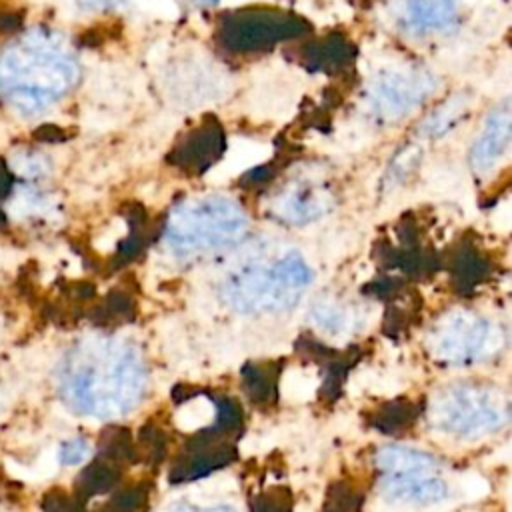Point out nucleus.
Listing matches in <instances>:
<instances>
[{"label":"nucleus","instance_id":"f257e3e1","mask_svg":"<svg viewBox=\"0 0 512 512\" xmlns=\"http://www.w3.org/2000/svg\"><path fill=\"white\" fill-rule=\"evenodd\" d=\"M80 78L64 42L34 30L0 56V94L22 114H36L60 100Z\"/></svg>","mask_w":512,"mask_h":512},{"label":"nucleus","instance_id":"f03ea898","mask_svg":"<svg viewBox=\"0 0 512 512\" xmlns=\"http://www.w3.org/2000/svg\"><path fill=\"white\" fill-rule=\"evenodd\" d=\"M248 214L224 194H204L178 202L164 224L162 244L178 258L238 244L248 232Z\"/></svg>","mask_w":512,"mask_h":512},{"label":"nucleus","instance_id":"7ed1b4c3","mask_svg":"<svg viewBox=\"0 0 512 512\" xmlns=\"http://www.w3.org/2000/svg\"><path fill=\"white\" fill-rule=\"evenodd\" d=\"M312 270L298 250H282L238 268L226 282L228 300L242 310H272L292 304L310 284Z\"/></svg>","mask_w":512,"mask_h":512},{"label":"nucleus","instance_id":"20e7f679","mask_svg":"<svg viewBox=\"0 0 512 512\" xmlns=\"http://www.w3.org/2000/svg\"><path fill=\"white\" fill-rule=\"evenodd\" d=\"M434 88L436 78L426 68L392 66L374 74L368 86V104L376 116L394 122L416 110Z\"/></svg>","mask_w":512,"mask_h":512},{"label":"nucleus","instance_id":"39448f33","mask_svg":"<svg viewBox=\"0 0 512 512\" xmlns=\"http://www.w3.org/2000/svg\"><path fill=\"white\" fill-rule=\"evenodd\" d=\"M334 206V196L330 190L318 182H294L282 188L270 202V212L274 218L292 224L304 226L324 214Z\"/></svg>","mask_w":512,"mask_h":512},{"label":"nucleus","instance_id":"423d86ee","mask_svg":"<svg viewBox=\"0 0 512 512\" xmlns=\"http://www.w3.org/2000/svg\"><path fill=\"white\" fill-rule=\"evenodd\" d=\"M234 458L236 450L230 440L216 438L204 430L196 434L174 460L170 468V482H188L208 476L214 470L228 466Z\"/></svg>","mask_w":512,"mask_h":512},{"label":"nucleus","instance_id":"0eeeda50","mask_svg":"<svg viewBox=\"0 0 512 512\" xmlns=\"http://www.w3.org/2000/svg\"><path fill=\"white\" fill-rule=\"evenodd\" d=\"M396 22L410 36L450 32L458 24L456 0H400Z\"/></svg>","mask_w":512,"mask_h":512},{"label":"nucleus","instance_id":"6e6552de","mask_svg":"<svg viewBox=\"0 0 512 512\" xmlns=\"http://www.w3.org/2000/svg\"><path fill=\"white\" fill-rule=\"evenodd\" d=\"M512 138V112L508 102L496 106L484 120L470 148V164L476 172L492 170L508 152Z\"/></svg>","mask_w":512,"mask_h":512},{"label":"nucleus","instance_id":"1a4fd4ad","mask_svg":"<svg viewBox=\"0 0 512 512\" xmlns=\"http://www.w3.org/2000/svg\"><path fill=\"white\" fill-rule=\"evenodd\" d=\"M120 478H122V470L118 464L98 458L80 472V476L76 480L74 500L78 504H82L96 494H104V492L112 490L120 482Z\"/></svg>","mask_w":512,"mask_h":512},{"label":"nucleus","instance_id":"9d476101","mask_svg":"<svg viewBox=\"0 0 512 512\" xmlns=\"http://www.w3.org/2000/svg\"><path fill=\"white\" fill-rule=\"evenodd\" d=\"M418 414H420V406L416 402L408 398H398L380 406L370 416V424L384 434H396L410 428L418 420Z\"/></svg>","mask_w":512,"mask_h":512},{"label":"nucleus","instance_id":"9b49d317","mask_svg":"<svg viewBox=\"0 0 512 512\" xmlns=\"http://www.w3.org/2000/svg\"><path fill=\"white\" fill-rule=\"evenodd\" d=\"M278 372H280V368L274 362L246 364L242 368L244 388L254 404H266L274 398Z\"/></svg>","mask_w":512,"mask_h":512},{"label":"nucleus","instance_id":"f8f14e48","mask_svg":"<svg viewBox=\"0 0 512 512\" xmlns=\"http://www.w3.org/2000/svg\"><path fill=\"white\" fill-rule=\"evenodd\" d=\"M470 106V100L466 94L452 96L442 106H438L420 126V132L428 138H440L446 132H450L462 116H466V110Z\"/></svg>","mask_w":512,"mask_h":512},{"label":"nucleus","instance_id":"ddd939ff","mask_svg":"<svg viewBox=\"0 0 512 512\" xmlns=\"http://www.w3.org/2000/svg\"><path fill=\"white\" fill-rule=\"evenodd\" d=\"M100 458L118 466L138 460L136 446L126 428H108L100 438Z\"/></svg>","mask_w":512,"mask_h":512},{"label":"nucleus","instance_id":"4468645a","mask_svg":"<svg viewBox=\"0 0 512 512\" xmlns=\"http://www.w3.org/2000/svg\"><path fill=\"white\" fill-rule=\"evenodd\" d=\"M148 508V486L134 484L118 492L104 508L98 512H146Z\"/></svg>","mask_w":512,"mask_h":512},{"label":"nucleus","instance_id":"2eb2a0df","mask_svg":"<svg viewBox=\"0 0 512 512\" xmlns=\"http://www.w3.org/2000/svg\"><path fill=\"white\" fill-rule=\"evenodd\" d=\"M360 502L362 496L354 486L346 482H336L328 490L324 512H358Z\"/></svg>","mask_w":512,"mask_h":512},{"label":"nucleus","instance_id":"dca6fc26","mask_svg":"<svg viewBox=\"0 0 512 512\" xmlns=\"http://www.w3.org/2000/svg\"><path fill=\"white\" fill-rule=\"evenodd\" d=\"M138 450H142L146 460L162 462V458L166 454V436H164V432L154 424L142 426V430H140V448H136V454H138Z\"/></svg>","mask_w":512,"mask_h":512},{"label":"nucleus","instance_id":"f3484780","mask_svg":"<svg viewBox=\"0 0 512 512\" xmlns=\"http://www.w3.org/2000/svg\"><path fill=\"white\" fill-rule=\"evenodd\" d=\"M216 406H218V418H216V424L212 428H216L218 432L228 434V436L236 434V430L242 424V408H240V404L236 400H232V398H218Z\"/></svg>","mask_w":512,"mask_h":512},{"label":"nucleus","instance_id":"a211bd4d","mask_svg":"<svg viewBox=\"0 0 512 512\" xmlns=\"http://www.w3.org/2000/svg\"><path fill=\"white\" fill-rule=\"evenodd\" d=\"M252 512H292L290 490L284 486H276L256 496L252 504Z\"/></svg>","mask_w":512,"mask_h":512},{"label":"nucleus","instance_id":"6ab92c4d","mask_svg":"<svg viewBox=\"0 0 512 512\" xmlns=\"http://www.w3.org/2000/svg\"><path fill=\"white\" fill-rule=\"evenodd\" d=\"M78 506L80 504L74 498H70L68 494H64L62 490H54V492L46 494V498H44L46 512H76Z\"/></svg>","mask_w":512,"mask_h":512},{"label":"nucleus","instance_id":"aec40b11","mask_svg":"<svg viewBox=\"0 0 512 512\" xmlns=\"http://www.w3.org/2000/svg\"><path fill=\"white\" fill-rule=\"evenodd\" d=\"M86 452H88V444L84 440H70L62 446L60 458L64 464H78L86 458Z\"/></svg>","mask_w":512,"mask_h":512},{"label":"nucleus","instance_id":"412c9836","mask_svg":"<svg viewBox=\"0 0 512 512\" xmlns=\"http://www.w3.org/2000/svg\"><path fill=\"white\" fill-rule=\"evenodd\" d=\"M8 192V174L4 168H0V194H6ZM2 212H0V224H2Z\"/></svg>","mask_w":512,"mask_h":512},{"label":"nucleus","instance_id":"4be33fe9","mask_svg":"<svg viewBox=\"0 0 512 512\" xmlns=\"http://www.w3.org/2000/svg\"><path fill=\"white\" fill-rule=\"evenodd\" d=\"M198 4H204V6H208V4H214V2H218V0H196Z\"/></svg>","mask_w":512,"mask_h":512}]
</instances>
